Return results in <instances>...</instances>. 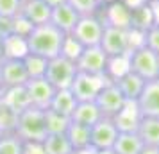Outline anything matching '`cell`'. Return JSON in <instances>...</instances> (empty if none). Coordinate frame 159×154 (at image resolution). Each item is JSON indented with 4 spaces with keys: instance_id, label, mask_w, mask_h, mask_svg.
Returning a JSON list of instances; mask_svg holds the SVG:
<instances>
[{
    "instance_id": "cell-1",
    "label": "cell",
    "mask_w": 159,
    "mask_h": 154,
    "mask_svg": "<svg viewBox=\"0 0 159 154\" xmlns=\"http://www.w3.org/2000/svg\"><path fill=\"white\" fill-rule=\"evenodd\" d=\"M65 32L48 23H41V25H34V29L27 36V45H29V52L43 56L47 59H52L61 54V45L65 40Z\"/></svg>"
},
{
    "instance_id": "cell-2",
    "label": "cell",
    "mask_w": 159,
    "mask_h": 154,
    "mask_svg": "<svg viewBox=\"0 0 159 154\" xmlns=\"http://www.w3.org/2000/svg\"><path fill=\"white\" fill-rule=\"evenodd\" d=\"M13 131L22 138V142H43L47 136L45 110L29 106L23 111H20L15 118Z\"/></svg>"
},
{
    "instance_id": "cell-3",
    "label": "cell",
    "mask_w": 159,
    "mask_h": 154,
    "mask_svg": "<svg viewBox=\"0 0 159 154\" xmlns=\"http://www.w3.org/2000/svg\"><path fill=\"white\" fill-rule=\"evenodd\" d=\"M129 68L145 81L159 77V54L150 50L147 45H141L129 52Z\"/></svg>"
},
{
    "instance_id": "cell-4",
    "label": "cell",
    "mask_w": 159,
    "mask_h": 154,
    "mask_svg": "<svg viewBox=\"0 0 159 154\" xmlns=\"http://www.w3.org/2000/svg\"><path fill=\"white\" fill-rule=\"evenodd\" d=\"M77 65L75 61L65 58V56H56V58L48 59L47 63V72H45V79L50 82L56 90L61 88H70L72 81L77 75Z\"/></svg>"
},
{
    "instance_id": "cell-5",
    "label": "cell",
    "mask_w": 159,
    "mask_h": 154,
    "mask_svg": "<svg viewBox=\"0 0 159 154\" xmlns=\"http://www.w3.org/2000/svg\"><path fill=\"white\" fill-rule=\"evenodd\" d=\"M107 82H111L107 75H93V73H84L77 72L75 79L70 84V90L75 95L79 102H88V100H95L98 91H100Z\"/></svg>"
},
{
    "instance_id": "cell-6",
    "label": "cell",
    "mask_w": 159,
    "mask_h": 154,
    "mask_svg": "<svg viewBox=\"0 0 159 154\" xmlns=\"http://www.w3.org/2000/svg\"><path fill=\"white\" fill-rule=\"evenodd\" d=\"M130 29H122L115 25H106L104 23V32H102L100 47L109 58L129 54L130 52Z\"/></svg>"
},
{
    "instance_id": "cell-7",
    "label": "cell",
    "mask_w": 159,
    "mask_h": 154,
    "mask_svg": "<svg viewBox=\"0 0 159 154\" xmlns=\"http://www.w3.org/2000/svg\"><path fill=\"white\" fill-rule=\"evenodd\" d=\"M102 32H104V22L100 20V16L89 15V16H80L70 34L82 47H93V45H100Z\"/></svg>"
},
{
    "instance_id": "cell-8",
    "label": "cell",
    "mask_w": 159,
    "mask_h": 154,
    "mask_svg": "<svg viewBox=\"0 0 159 154\" xmlns=\"http://www.w3.org/2000/svg\"><path fill=\"white\" fill-rule=\"evenodd\" d=\"M109 56L102 50L100 45H93V47H84L80 56L77 58L75 65L77 70L84 73H93V75H104L106 68H107Z\"/></svg>"
},
{
    "instance_id": "cell-9",
    "label": "cell",
    "mask_w": 159,
    "mask_h": 154,
    "mask_svg": "<svg viewBox=\"0 0 159 154\" xmlns=\"http://www.w3.org/2000/svg\"><path fill=\"white\" fill-rule=\"evenodd\" d=\"M125 102H127L125 97L122 95V91L118 90V86H116L113 81L107 82V84L98 91V95L95 99V104L98 106L102 117H109V118L116 117V115L122 111V108L125 106Z\"/></svg>"
},
{
    "instance_id": "cell-10",
    "label": "cell",
    "mask_w": 159,
    "mask_h": 154,
    "mask_svg": "<svg viewBox=\"0 0 159 154\" xmlns=\"http://www.w3.org/2000/svg\"><path fill=\"white\" fill-rule=\"evenodd\" d=\"M25 90L29 95V102L34 108L39 110H48L52 102V97L56 93V88L45 77H32L25 82Z\"/></svg>"
},
{
    "instance_id": "cell-11",
    "label": "cell",
    "mask_w": 159,
    "mask_h": 154,
    "mask_svg": "<svg viewBox=\"0 0 159 154\" xmlns=\"http://www.w3.org/2000/svg\"><path fill=\"white\" fill-rule=\"evenodd\" d=\"M118 133L120 131L113 118L102 117L98 122L91 125V147L97 151L98 149H113Z\"/></svg>"
},
{
    "instance_id": "cell-12",
    "label": "cell",
    "mask_w": 159,
    "mask_h": 154,
    "mask_svg": "<svg viewBox=\"0 0 159 154\" xmlns=\"http://www.w3.org/2000/svg\"><path fill=\"white\" fill-rule=\"evenodd\" d=\"M0 68H2V88L25 86V82L29 81L23 59H2Z\"/></svg>"
},
{
    "instance_id": "cell-13",
    "label": "cell",
    "mask_w": 159,
    "mask_h": 154,
    "mask_svg": "<svg viewBox=\"0 0 159 154\" xmlns=\"http://www.w3.org/2000/svg\"><path fill=\"white\" fill-rule=\"evenodd\" d=\"M136 104L141 117H159V77L145 82V88Z\"/></svg>"
},
{
    "instance_id": "cell-14",
    "label": "cell",
    "mask_w": 159,
    "mask_h": 154,
    "mask_svg": "<svg viewBox=\"0 0 159 154\" xmlns=\"http://www.w3.org/2000/svg\"><path fill=\"white\" fill-rule=\"evenodd\" d=\"M100 11H102V15L98 13V16H100V20L106 25L130 29V9L127 6H123L120 0L106 4V9H100Z\"/></svg>"
},
{
    "instance_id": "cell-15",
    "label": "cell",
    "mask_w": 159,
    "mask_h": 154,
    "mask_svg": "<svg viewBox=\"0 0 159 154\" xmlns=\"http://www.w3.org/2000/svg\"><path fill=\"white\" fill-rule=\"evenodd\" d=\"M79 18H80L79 13H77L68 2L52 7V13H50V23L56 25V27H57L61 32H65V34H70V32H72Z\"/></svg>"
},
{
    "instance_id": "cell-16",
    "label": "cell",
    "mask_w": 159,
    "mask_h": 154,
    "mask_svg": "<svg viewBox=\"0 0 159 154\" xmlns=\"http://www.w3.org/2000/svg\"><path fill=\"white\" fill-rule=\"evenodd\" d=\"M113 120L120 133H136L139 120H141V113H139L136 100H127L122 111L116 117H113Z\"/></svg>"
},
{
    "instance_id": "cell-17",
    "label": "cell",
    "mask_w": 159,
    "mask_h": 154,
    "mask_svg": "<svg viewBox=\"0 0 159 154\" xmlns=\"http://www.w3.org/2000/svg\"><path fill=\"white\" fill-rule=\"evenodd\" d=\"M0 104L4 108L11 110L13 113H20L25 108H29V95L25 86H16V88H2L0 90Z\"/></svg>"
},
{
    "instance_id": "cell-18",
    "label": "cell",
    "mask_w": 159,
    "mask_h": 154,
    "mask_svg": "<svg viewBox=\"0 0 159 154\" xmlns=\"http://www.w3.org/2000/svg\"><path fill=\"white\" fill-rule=\"evenodd\" d=\"M118 86V90L122 91V95L125 97V100H138V97L141 95V91L145 88V79H141L138 73L134 72H127L123 73L122 77H118L113 81Z\"/></svg>"
},
{
    "instance_id": "cell-19",
    "label": "cell",
    "mask_w": 159,
    "mask_h": 154,
    "mask_svg": "<svg viewBox=\"0 0 159 154\" xmlns=\"http://www.w3.org/2000/svg\"><path fill=\"white\" fill-rule=\"evenodd\" d=\"M50 13L52 7H48L43 0H27V2H22V7H20V15H23L34 25L48 23L50 22Z\"/></svg>"
},
{
    "instance_id": "cell-20",
    "label": "cell",
    "mask_w": 159,
    "mask_h": 154,
    "mask_svg": "<svg viewBox=\"0 0 159 154\" xmlns=\"http://www.w3.org/2000/svg\"><path fill=\"white\" fill-rule=\"evenodd\" d=\"M100 118H102V113H100V110H98V106L95 104V100H88V102H77L70 120L91 127V125H93L95 122H98Z\"/></svg>"
},
{
    "instance_id": "cell-21",
    "label": "cell",
    "mask_w": 159,
    "mask_h": 154,
    "mask_svg": "<svg viewBox=\"0 0 159 154\" xmlns=\"http://www.w3.org/2000/svg\"><path fill=\"white\" fill-rule=\"evenodd\" d=\"M77 102L79 100L75 99V95L72 93V90L61 88V90H56V93L52 97V102L48 108L54 111H57V113H61V115H65V117H72Z\"/></svg>"
},
{
    "instance_id": "cell-22",
    "label": "cell",
    "mask_w": 159,
    "mask_h": 154,
    "mask_svg": "<svg viewBox=\"0 0 159 154\" xmlns=\"http://www.w3.org/2000/svg\"><path fill=\"white\" fill-rule=\"evenodd\" d=\"M136 133L145 145L159 147V117H141Z\"/></svg>"
},
{
    "instance_id": "cell-23",
    "label": "cell",
    "mask_w": 159,
    "mask_h": 154,
    "mask_svg": "<svg viewBox=\"0 0 159 154\" xmlns=\"http://www.w3.org/2000/svg\"><path fill=\"white\" fill-rule=\"evenodd\" d=\"M65 134H66V138L70 140L73 151L91 147V127H89V125L70 122V125H68V129H66Z\"/></svg>"
},
{
    "instance_id": "cell-24",
    "label": "cell",
    "mask_w": 159,
    "mask_h": 154,
    "mask_svg": "<svg viewBox=\"0 0 159 154\" xmlns=\"http://www.w3.org/2000/svg\"><path fill=\"white\" fill-rule=\"evenodd\" d=\"M145 143L138 136V133H118L113 151L116 154H139Z\"/></svg>"
},
{
    "instance_id": "cell-25",
    "label": "cell",
    "mask_w": 159,
    "mask_h": 154,
    "mask_svg": "<svg viewBox=\"0 0 159 154\" xmlns=\"http://www.w3.org/2000/svg\"><path fill=\"white\" fill-rule=\"evenodd\" d=\"M29 54L27 38L11 34L4 38V59H23Z\"/></svg>"
},
{
    "instance_id": "cell-26",
    "label": "cell",
    "mask_w": 159,
    "mask_h": 154,
    "mask_svg": "<svg viewBox=\"0 0 159 154\" xmlns=\"http://www.w3.org/2000/svg\"><path fill=\"white\" fill-rule=\"evenodd\" d=\"M41 143H43L45 154H72L73 152V147L70 143V140L66 138L65 133L47 134Z\"/></svg>"
},
{
    "instance_id": "cell-27",
    "label": "cell",
    "mask_w": 159,
    "mask_h": 154,
    "mask_svg": "<svg viewBox=\"0 0 159 154\" xmlns=\"http://www.w3.org/2000/svg\"><path fill=\"white\" fill-rule=\"evenodd\" d=\"M152 25H154V15H152V9L148 2L145 6H141V7L130 11V29L145 32Z\"/></svg>"
},
{
    "instance_id": "cell-28",
    "label": "cell",
    "mask_w": 159,
    "mask_h": 154,
    "mask_svg": "<svg viewBox=\"0 0 159 154\" xmlns=\"http://www.w3.org/2000/svg\"><path fill=\"white\" fill-rule=\"evenodd\" d=\"M70 117H65L54 110H45V127H47V134H57V133H66L68 125H70Z\"/></svg>"
},
{
    "instance_id": "cell-29",
    "label": "cell",
    "mask_w": 159,
    "mask_h": 154,
    "mask_svg": "<svg viewBox=\"0 0 159 154\" xmlns=\"http://www.w3.org/2000/svg\"><path fill=\"white\" fill-rule=\"evenodd\" d=\"M0 154H23V142L15 131H0Z\"/></svg>"
},
{
    "instance_id": "cell-30",
    "label": "cell",
    "mask_w": 159,
    "mask_h": 154,
    "mask_svg": "<svg viewBox=\"0 0 159 154\" xmlns=\"http://www.w3.org/2000/svg\"><path fill=\"white\" fill-rule=\"evenodd\" d=\"M47 63H48V59L47 58L29 52V54L23 58V65H25V70H27L29 79H32V77H45Z\"/></svg>"
},
{
    "instance_id": "cell-31",
    "label": "cell",
    "mask_w": 159,
    "mask_h": 154,
    "mask_svg": "<svg viewBox=\"0 0 159 154\" xmlns=\"http://www.w3.org/2000/svg\"><path fill=\"white\" fill-rule=\"evenodd\" d=\"M129 68V54H122V56H115L109 58L107 61V68H106V75L111 81H115L118 77H122L123 73H127Z\"/></svg>"
},
{
    "instance_id": "cell-32",
    "label": "cell",
    "mask_w": 159,
    "mask_h": 154,
    "mask_svg": "<svg viewBox=\"0 0 159 154\" xmlns=\"http://www.w3.org/2000/svg\"><path fill=\"white\" fill-rule=\"evenodd\" d=\"M72 6L79 16H89V15H98L102 4L100 0H66Z\"/></svg>"
},
{
    "instance_id": "cell-33",
    "label": "cell",
    "mask_w": 159,
    "mask_h": 154,
    "mask_svg": "<svg viewBox=\"0 0 159 154\" xmlns=\"http://www.w3.org/2000/svg\"><path fill=\"white\" fill-rule=\"evenodd\" d=\"M82 49H84V47H82L72 34H66L65 40H63V45H61V56L72 59V61H77V58L80 56Z\"/></svg>"
},
{
    "instance_id": "cell-34",
    "label": "cell",
    "mask_w": 159,
    "mask_h": 154,
    "mask_svg": "<svg viewBox=\"0 0 159 154\" xmlns=\"http://www.w3.org/2000/svg\"><path fill=\"white\" fill-rule=\"evenodd\" d=\"M32 29H34V23H30L23 15L18 13L16 16H13V34L27 38L30 32H32Z\"/></svg>"
},
{
    "instance_id": "cell-35",
    "label": "cell",
    "mask_w": 159,
    "mask_h": 154,
    "mask_svg": "<svg viewBox=\"0 0 159 154\" xmlns=\"http://www.w3.org/2000/svg\"><path fill=\"white\" fill-rule=\"evenodd\" d=\"M143 43L150 49V50L159 54V23H154L152 27L145 30L143 34Z\"/></svg>"
},
{
    "instance_id": "cell-36",
    "label": "cell",
    "mask_w": 159,
    "mask_h": 154,
    "mask_svg": "<svg viewBox=\"0 0 159 154\" xmlns=\"http://www.w3.org/2000/svg\"><path fill=\"white\" fill-rule=\"evenodd\" d=\"M22 7V0H0V16H16Z\"/></svg>"
},
{
    "instance_id": "cell-37",
    "label": "cell",
    "mask_w": 159,
    "mask_h": 154,
    "mask_svg": "<svg viewBox=\"0 0 159 154\" xmlns=\"http://www.w3.org/2000/svg\"><path fill=\"white\" fill-rule=\"evenodd\" d=\"M13 34V18L11 16H0V38H7Z\"/></svg>"
},
{
    "instance_id": "cell-38",
    "label": "cell",
    "mask_w": 159,
    "mask_h": 154,
    "mask_svg": "<svg viewBox=\"0 0 159 154\" xmlns=\"http://www.w3.org/2000/svg\"><path fill=\"white\" fill-rule=\"evenodd\" d=\"M23 154H45L41 142H23Z\"/></svg>"
},
{
    "instance_id": "cell-39",
    "label": "cell",
    "mask_w": 159,
    "mask_h": 154,
    "mask_svg": "<svg viewBox=\"0 0 159 154\" xmlns=\"http://www.w3.org/2000/svg\"><path fill=\"white\" fill-rule=\"evenodd\" d=\"M123 6H127V7L132 11V9H138V7H141V6H145L148 0H120Z\"/></svg>"
},
{
    "instance_id": "cell-40",
    "label": "cell",
    "mask_w": 159,
    "mask_h": 154,
    "mask_svg": "<svg viewBox=\"0 0 159 154\" xmlns=\"http://www.w3.org/2000/svg\"><path fill=\"white\" fill-rule=\"evenodd\" d=\"M148 4L154 15V23H159V0H148Z\"/></svg>"
},
{
    "instance_id": "cell-41",
    "label": "cell",
    "mask_w": 159,
    "mask_h": 154,
    "mask_svg": "<svg viewBox=\"0 0 159 154\" xmlns=\"http://www.w3.org/2000/svg\"><path fill=\"white\" fill-rule=\"evenodd\" d=\"M139 154H159V147H152V145H145L141 149Z\"/></svg>"
},
{
    "instance_id": "cell-42",
    "label": "cell",
    "mask_w": 159,
    "mask_h": 154,
    "mask_svg": "<svg viewBox=\"0 0 159 154\" xmlns=\"http://www.w3.org/2000/svg\"><path fill=\"white\" fill-rule=\"evenodd\" d=\"M45 4L48 6V7H56V6H61V4H65L66 0H43Z\"/></svg>"
},
{
    "instance_id": "cell-43",
    "label": "cell",
    "mask_w": 159,
    "mask_h": 154,
    "mask_svg": "<svg viewBox=\"0 0 159 154\" xmlns=\"http://www.w3.org/2000/svg\"><path fill=\"white\" fill-rule=\"evenodd\" d=\"M72 154H95L93 147H86V149H79V151H73Z\"/></svg>"
},
{
    "instance_id": "cell-44",
    "label": "cell",
    "mask_w": 159,
    "mask_h": 154,
    "mask_svg": "<svg viewBox=\"0 0 159 154\" xmlns=\"http://www.w3.org/2000/svg\"><path fill=\"white\" fill-rule=\"evenodd\" d=\"M95 154H116V152L113 149H98V151L95 149Z\"/></svg>"
},
{
    "instance_id": "cell-45",
    "label": "cell",
    "mask_w": 159,
    "mask_h": 154,
    "mask_svg": "<svg viewBox=\"0 0 159 154\" xmlns=\"http://www.w3.org/2000/svg\"><path fill=\"white\" fill-rule=\"evenodd\" d=\"M0 59H4V40L0 38Z\"/></svg>"
},
{
    "instance_id": "cell-46",
    "label": "cell",
    "mask_w": 159,
    "mask_h": 154,
    "mask_svg": "<svg viewBox=\"0 0 159 154\" xmlns=\"http://www.w3.org/2000/svg\"><path fill=\"white\" fill-rule=\"evenodd\" d=\"M111 2H115V0H100L102 6H106V4H111Z\"/></svg>"
},
{
    "instance_id": "cell-47",
    "label": "cell",
    "mask_w": 159,
    "mask_h": 154,
    "mask_svg": "<svg viewBox=\"0 0 159 154\" xmlns=\"http://www.w3.org/2000/svg\"><path fill=\"white\" fill-rule=\"evenodd\" d=\"M2 61V59H0ZM0 88H2V68H0Z\"/></svg>"
},
{
    "instance_id": "cell-48",
    "label": "cell",
    "mask_w": 159,
    "mask_h": 154,
    "mask_svg": "<svg viewBox=\"0 0 159 154\" xmlns=\"http://www.w3.org/2000/svg\"><path fill=\"white\" fill-rule=\"evenodd\" d=\"M22 2H27V0H22Z\"/></svg>"
}]
</instances>
